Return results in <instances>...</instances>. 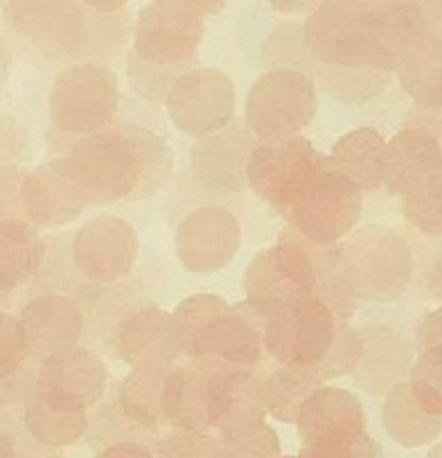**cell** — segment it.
<instances>
[{
	"mask_svg": "<svg viewBox=\"0 0 442 458\" xmlns=\"http://www.w3.org/2000/svg\"><path fill=\"white\" fill-rule=\"evenodd\" d=\"M7 23L37 43H72L79 10L74 0H5Z\"/></svg>",
	"mask_w": 442,
	"mask_h": 458,
	"instance_id": "obj_9",
	"label": "cell"
},
{
	"mask_svg": "<svg viewBox=\"0 0 442 458\" xmlns=\"http://www.w3.org/2000/svg\"><path fill=\"white\" fill-rule=\"evenodd\" d=\"M344 259L361 263H344L346 285L364 288L369 297H395L404 290L411 272L409 250L404 241L382 227H370L360 241L348 245Z\"/></svg>",
	"mask_w": 442,
	"mask_h": 458,
	"instance_id": "obj_4",
	"label": "cell"
},
{
	"mask_svg": "<svg viewBox=\"0 0 442 458\" xmlns=\"http://www.w3.org/2000/svg\"><path fill=\"white\" fill-rule=\"evenodd\" d=\"M308 47L326 64H375L370 41V0H321L306 23Z\"/></svg>",
	"mask_w": 442,
	"mask_h": 458,
	"instance_id": "obj_3",
	"label": "cell"
},
{
	"mask_svg": "<svg viewBox=\"0 0 442 458\" xmlns=\"http://www.w3.org/2000/svg\"><path fill=\"white\" fill-rule=\"evenodd\" d=\"M175 5L184 7L187 12H191V14L196 16H207V14H214V12H218L220 7L227 3V0H174Z\"/></svg>",
	"mask_w": 442,
	"mask_h": 458,
	"instance_id": "obj_24",
	"label": "cell"
},
{
	"mask_svg": "<svg viewBox=\"0 0 442 458\" xmlns=\"http://www.w3.org/2000/svg\"><path fill=\"white\" fill-rule=\"evenodd\" d=\"M10 65H12L10 52H7L5 43L0 41V88L5 86L7 77H10Z\"/></svg>",
	"mask_w": 442,
	"mask_h": 458,
	"instance_id": "obj_27",
	"label": "cell"
},
{
	"mask_svg": "<svg viewBox=\"0 0 442 458\" xmlns=\"http://www.w3.org/2000/svg\"><path fill=\"white\" fill-rule=\"evenodd\" d=\"M23 328L28 335V344L34 349L61 351L68 339L77 335L79 317L74 308L65 299H38L32 306L25 308Z\"/></svg>",
	"mask_w": 442,
	"mask_h": 458,
	"instance_id": "obj_16",
	"label": "cell"
},
{
	"mask_svg": "<svg viewBox=\"0 0 442 458\" xmlns=\"http://www.w3.org/2000/svg\"><path fill=\"white\" fill-rule=\"evenodd\" d=\"M46 254L41 236L21 223H0V290L25 284Z\"/></svg>",
	"mask_w": 442,
	"mask_h": 458,
	"instance_id": "obj_13",
	"label": "cell"
},
{
	"mask_svg": "<svg viewBox=\"0 0 442 458\" xmlns=\"http://www.w3.org/2000/svg\"><path fill=\"white\" fill-rule=\"evenodd\" d=\"M420 339L427 349H442V306L424 317L420 326Z\"/></svg>",
	"mask_w": 442,
	"mask_h": 458,
	"instance_id": "obj_23",
	"label": "cell"
},
{
	"mask_svg": "<svg viewBox=\"0 0 442 458\" xmlns=\"http://www.w3.org/2000/svg\"><path fill=\"white\" fill-rule=\"evenodd\" d=\"M25 420H28V429L41 443L64 445L81 434L83 404L47 394V391H38L37 398L28 404Z\"/></svg>",
	"mask_w": 442,
	"mask_h": 458,
	"instance_id": "obj_15",
	"label": "cell"
},
{
	"mask_svg": "<svg viewBox=\"0 0 442 458\" xmlns=\"http://www.w3.org/2000/svg\"><path fill=\"white\" fill-rule=\"evenodd\" d=\"M431 3L433 16H436V23H442V0H429Z\"/></svg>",
	"mask_w": 442,
	"mask_h": 458,
	"instance_id": "obj_29",
	"label": "cell"
},
{
	"mask_svg": "<svg viewBox=\"0 0 442 458\" xmlns=\"http://www.w3.org/2000/svg\"><path fill=\"white\" fill-rule=\"evenodd\" d=\"M360 187L324 162L297 184L278 209L308 239L330 243L360 216Z\"/></svg>",
	"mask_w": 442,
	"mask_h": 458,
	"instance_id": "obj_1",
	"label": "cell"
},
{
	"mask_svg": "<svg viewBox=\"0 0 442 458\" xmlns=\"http://www.w3.org/2000/svg\"><path fill=\"white\" fill-rule=\"evenodd\" d=\"M317 0H269V5L276 7L281 12H299V10H306L308 5H312Z\"/></svg>",
	"mask_w": 442,
	"mask_h": 458,
	"instance_id": "obj_25",
	"label": "cell"
},
{
	"mask_svg": "<svg viewBox=\"0 0 442 458\" xmlns=\"http://www.w3.org/2000/svg\"><path fill=\"white\" fill-rule=\"evenodd\" d=\"M409 386L429 413L442 418V349H424L411 369Z\"/></svg>",
	"mask_w": 442,
	"mask_h": 458,
	"instance_id": "obj_20",
	"label": "cell"
},
{
	"mask_svg": "<svg viewBox=\"0 0 442 458\" xmlns=\"http://www.w3.org/2000/svg\"><path fill=\"white\" fill-rule=\"evenodd\" d=\"M387 422L391 434L409 445L427 443L438 434L442 418H436L420 404L409 385L395 389L387 404Z\"/></svg>",
	"mask_w": 442,
	"mask_h": 458,
	"instance_id": "obj_18",
	"label": "cell"
},
{
	"mask_svg": "<svg viewBox=\"0 0 442 458\" xmlns=\"http://www.w3.org/2000/svg\"><path fill=\"white\" fill-rule=\"evenodd\" d=\"M28 335L23 324L12 315L0 312V380L10 377L28 353Z\"/></svg>",
	"mask_w": 442,
	"mask_h": 458,
	"instance_id": "obj_22",
	"label": "cell"
},
{
	"mask_svg": "<svg viewBox=\"0 0 442 458\" xmlns=\"http://www.w3.org/2000/svg\"><path fill=\"white\" fill-rule=\"evenodd\" d=\"M268 351L287 367L312 369L328 358L335 344V315L321 299L302 294L265 315Z\"/></svg>",
	"mask_w": 442,
	"mask_h": 458,
	"instance_id": "obj_2",
	"label": "cell"
},
{
	"mask_svg": "<svg viewBox=\"0 0 442 458\" xmlns=\"http://www.w3.org/2000/svg\"><path fill=\"white\" fill-rule=\"evenodd\" d=\"M79 196L81 189L77 180L61 165L46 166L30 175L23 189L28 216L41 225H56L72 218L79 211Z\"/></svg>",
	"mask_w": 442,
	"mask_h": 458,
	"instance_id": "obj_10",
	"label": "cell"
},
{
	"mask_svg": "<svg viewBox=\"0 0 442 458\" xmlns=\"http://www.w3.org/2000/svg\"><path fill=\"white\" fill-rule=\"evenodd\" d=\"M99 362L86 351H56L50 355L41 371V389L61 395L65 400L83 404L99 395L101 386Z\"/></svg>",
	"mask_w": 442,
	"mask_h": 458,
	"instance_id": "obj_12",
	"label": "cell"
},
{
	"mask_svg": "<svg viewBox=\"0 0 442 458\" xmlns=\"http://www.w3.org/2000/svg\"><path fill=\"white\" fill-rule=\"evenodd\" d=\"M202 19L174 0H153L137 21V52L149 61H180L196 50Z\"/></svg>",
	"mask_w": 442,
	"mask_h": 458,
	"instance_id": "obj_7",
	"label": "cell"
},
{
	"mask_svg": "<svg viewBox=\"0 0 442 458\" xmlns=\"http://www.w3.org/2000/svg\"><path fill=\"white\" fill-rule=\"evenodd\" d=\"M442 174V151L438 140L422 129L397 133L387 144L384 182L393 193L411 196Z\"/></svg>",
	"mask_w": 442,
	"mask_h": 458,
	"instance_id": "obj_8",
	"label": "cell"
},
{
	"mask_svg": "<svg viewBox=\"0 0 442 458\" xmlns=\"http://www.w3.org/2000/svg\"><path fill=\"white\" fill-rule=\"evenodd\" d=\"M317 380H319V373L315 369L287 367L274 373L260 386V400L263 404H269L272 411H276L281 418H292L294 413H302L303 403L310 398Z\"/></svg>",
	"mask_w": 442,
	"mask_h": 458,
	"instance_id": "obj_19",
	"label": "cell"
},
{
	"mask_svg": "<svg viewBox=\"0 0 442 458\" xmlns=\"http://www.w3.org/2000/svg\"><path fill=\"white\" fill-rule=\"evenodd\" d=\"M406 92L422 106H442V38L433 37L400 65Z\"/></svg>",
	"mask_w": 442,
	"mask_h": 458,
	"instance_id": "obj_17",
	"label": "cell"
},
{
	"mask_svg": "<svg viewBox=\"0 0 442 458\" xmlns=\"http://www.w3.org/2000/svg\"><path fill=\"white\" fill-rule=\"evenodd\" d=\"M324 156L302 138H269L251 151L247 180L260 198L281 207L310 171L324 165Z\"/></svg>",
	"mask_w": 442,
	"mask_h": 458,
	"instance_id": "obj_6",
	"label": "cell"
},
{
	"mask_svg": "<svg viewBox=\"0 0 442 458\" xmlns=\"http://www.w3.org/2000/svg\"><path fill=\"white\" fill-rule=\"evenodd\" d=\"M406 218L431 236H442V174L406 196Z\"/></svg>",
	"mask_w": 442,
	"mask_h": 458,
	"instance_id": "obj_21",
	"label": "cell"
},
{
	"mask_svg": "<svg viewBox=\"0 0 442 458\" xmlns=\"http://www.w3.org/2000/svg\"><path fill=\"white\" fill-rule=\"evenodd\" d=\"M429 458H442V445H440V447H438V449H433L431 456H429Z\"/></svg>",
	"mask_w": 442,
	"mask_h": 458,
	"instance_id": "obj_30",
	"label": "cell"
},
{
	"mask_svg": "<svg viewBox=\"0 0 442 458\" xmlns=\"http://www.w3.org/2000/svg\"><path fill=\"white\" fill-rule=\"evenodd\" d=\"M317 285L315 263L299 245H274L260 254L247 272L250 306L260 315H268L283 301L302 294H312Z\"/></svg>",
	"mask_w": 442,
	"mask_h": 458,
	"instance_id": "obj_5",
	"label": "cell"
},
{
	"mask_svg": "<svg viewBox=\"0 0 442 458\" xmlns=\"http://www.w3.org/2000/svg\"><path fill=\"white\" fill-rule=\"evenodd\" d=\"M0 458H14V445L0 431Z\"/></svg>",
	"mask_w": 442,
	"mask_h": 458,
	"instance_id": "obj_28",
	"label": "cell"
},
{
	"mask_svg": "<svg viewBox=\"0 0 442 458\" xmlns=\"http://www.w3.org/2000/svg\"><path fill=\"white\" fill-rule=\"evenodd\" d=\"M83 3L95 12H115L119 10L123 3H128V0H83Z\"/></svg>",
	"mask_w": 442,
	"mask_h": 458,
	"instance_id": "obj_26",
	"label": "cell"
},
{
	"mask_svg": "<svg viewBox=\"0 0 442 458\" xmlns=\"http://www.w3.org/2000/svg\"><path fill=\"white\" fill-rule=\"evenodd\" d=\"M361 422L360 403L337 389L312 391L302 407V431L315 443L353 438Z\"/></svg>",
	"mask_w": 442,
	"mask_h": 458,
	"instance_id": "obj_11",
	"label": "cell"
},
{
	"mask_svg": "<svg viewBox=\"0 0 442 458\" xmlns=\"http://www.w3.org/2000/svg\"><path fill=\"white\" fill-rule=\"evenodd\" d=\"M387 144L375 131L364 129L346 135L335 147L333 165L360 189H375L384 180Z\"/></svg>",
	"mask_w": 442,
	"mask_h": 458,
	"instance_id": "obj_14",
	"label": "cell"
}]
</instances>
